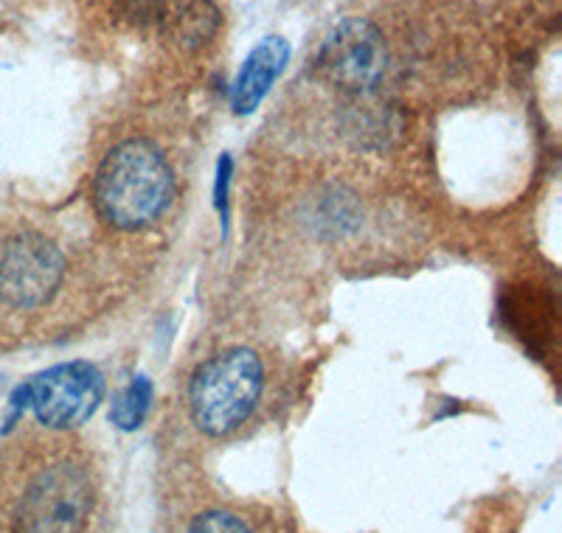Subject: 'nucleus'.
Instances as JSON below:
<instances>
[{
    "label": "nucleus",
    "mask_w": 562,
    "mask_h": 533,
    "mask_svg": "<svg viewBox=\"0 0 562 533\" xmlns=\"http://www.w3.org/2000/svg\"><path fill=\"white\" fill-rule=\"evenodd\" d=\"M18 394L29 399L40 424L70 430L97 413L104 399V376L90 362H65L20 387Z\"/></svg>",
    "instance_id": "nucleus-5"
},
{
    "label": "nucleus",
    "mask_w": 562,
    "mask_h": 533,
    "mask_svg": "<svg viewBox=\"0 0 562 533\" xmlns=\"http://www.w3.org/2000/svg\"><path fill=\"white\" fill-rule=\"evenodd\" d=\"M90 508L93 486L88 472L59 461L26 486L14 514V533H82Z\"/></svg>",
    "instance_id": "nucleus-3"
},
{
    "label": "nucleus",
    "mask_w": 562,
    "mask_h": 533,
    "mask_svg": "<svg viewBox=\"0 0 562 533\" xmlns=\"http://www.w3.org/2000/svg\"><path fill=\"white\" fill-rule=\"evenodd\" d=\"M389 63L385 39L369 20L349 18L326 34L315 57L321 77L349 93H369L380 84Z\"/></svg>",
    "instance_id": "nucleus-6"
},
{
    "label": "nucleus",
    "mask_w": 562,
    "mask_h": 533,
    "mask_svg": "<svg viewBox=\"0 0 562 533\" xmlns=\"http://www.w3.org/2000/svg\"><path fill=\"white\" fill-rule=\"evenodd\" d=\"M155 18L160 32L178 52H200L220 32V9L214 0H158Z\"/></svg>",
    "instance_id": "nucleus-7"
},
{
    "label": "nucleus",
    "mask_w": 562,
    "mask_h": 533,
    "mask_svg": "<svg viewBox=\"0 0 562 533\" xmlns=\"http://www.w3.org/2000/svg\"><path fill=\"white\" fill-rule=\"evenodd\" d=\"M175 197V174L147 138L122 140L97 169L93 203L104 223L119 230H144L167 214Z\"/></svg>",
    "instance_id": "nucleus-1"
},
{
    "label": "nucleus",
    "mask_w": 562,
    "mask_h": 533,
    "mask_svg": "<svg viewBox=\"0 0 562 533\" xmlns=\"http://www.w3.org/2000/svg\"><path fill=\"white\" fill-rule=\"evenodd\" d=\"M265 390L262 360L248 349H228L203 362L189 385V410L198 430L223 439L254 416Z\"/></svg>",
    "instance_id": "nucleus-2"
},
{
    "label": "nucleus",
    "mask_w": 562,
    "mask_h": 533,
    "mask_svg": "<svg viewBox=\"0 0 562 533\" xmlns=\"http://www.w3.org/2000/svg\"><path fill=\"white\" fill-rule=\"evenodd\" d=\"M186 533H254L245 525L239 517L228 514V511H205L198 520L189 525Z\"/></svg>",
    "instance_id": "nucleus-10"
},
{
    "label": "nucleus",
    "mask_w": 562,
    "mask_h": 533,
    "mask_svg": "<svg viewBox=\"0 0 562 533\" xmlns=\"http://www.w3.org/2000/svg\"><path fill=\"white\" fill-rule=\"evenodd\" d=\"M149 401H153V382L147 376H133L122 394L115 396L110 419L122 430H135L144 421V416H147Z\"/></svg>",
    "instance_id": "nucleus-9"
},
{
    "label": "nucleus",
    "mask_w": 562,
    "mask_h": 533,
    "mask_svg": "<svg viewBox=\"0 0 562 533\" xmlns=\"http://www.w3.org/2000/svg\"><path fill=\"white\" fill-rule=\"evenodd\" d=\"M290 59V45L281 37H268L256 45L250 57L245 59L243 70H239L237 82H234V95H231V107L234 113L248 115L254 113L268 90L273 88L276 79L281 77V70Z\"/></svg>",
    "instance_id": "nucleus-8"
},
{
    "label": "nucleus",
    "mask_w": 562,
    "mask_h": 533,
    "mask_svg": "<svg viewBox=\"0 0 562 533\" xmlns=\"http://www.w3.org/2000/svg\"><path fill=\"white\" fill-rule=\"evenodd\" d=\"M65 256L34 230L0 239V300L12 309H37L57 295Z\"/></svg>",
    "instance_id": "nucleus-4"
}]
</instances>
